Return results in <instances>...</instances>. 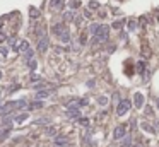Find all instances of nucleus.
Returning a JSON list of instances; mask_svg holds the SVG:
<instances>
[{
	"label": "nucleus",
	"mask_w": 159,
	"mask_h": 147,
	"mask_svg": "<svg viewBox=\"0 0 159 147\" xmlns=\"http://www.w3.org/2000/svg\"><path fill=\"white\" fill-rule=\"evenodd\" d=\"M108 38H110V26L99 24L98 31L94 33V43H106Z\"/></svg>",
	"instance_id": "1"
},
{
	"label": "nucleus",
	"mask_w": 159,
	"mask_h": 147,
	"mask_svg": "<svg viewBox=\"0 0 159 147\" xmlns=\"http://www.w3.org/2000/svg\"><path fill=\"white\" fill-rule=\"evenodd\" d=\"M98 103H99L101 106H106V104H108V98H106V96H101L99 99H98Z\"/></svg>",
	"instance_id": "18"
},
{
	"label": "nucleus",
	"mask_w": 159,
	"mask_h": 147,
	"mask_svg": "<svg viewBox=\"0 0 159 147\" xmlns=\"http://www.w3.org/2000/svg\"><path fill=\"white\" fill-rule=\"evenodd\" d=\"M58 40L62 41V43H69V41H70V31H69V27H67V29L63 31L62 34H60Z\"/></svg>",
	"instance_id": "8"
},
{
	"label": "nucleus",
	"mask_w": 159,
	"mask_h": 147,
	"mask_svg": "<svg viewBox=\"0 0 159 147\" xmlns=\"http://www.w3.org/2000/svg\"><path fill=\"white\" fill-rule=\"evenodd\" d=\"M77 120H79V123H81L82 127H87V125H89V120H87V118H77Z\"/></svg>",
	"instance_id": "20"
},
{
	"label": "nucleus",
	"mask_w": 159,
	"mask_h": 147,
	"mask_svg": "<svg viewBox=\"0 0 159 147\" xmlns=\"http://www.w3.org/2000/svg\"><path fill=\"white\" fill-rule=\"evenodd\" d=\"M29 17L31 19H38L40 17V10L36 7H29Z\"/></svg>",
	"instance_id": "10"
},
{
	"label": "nucleus",
	"mask_w": 159,
	"mask_h": 147,
	"mask_svg": "<svg viewBox=\"0 0 159 147\" xmlns=\"http://www.w3.org/2000/svg\"><path fill=\"white\" fill-rule=\"evenodd\" d=\"M67 29V26L63 24V22H56V24H53V27H52V31H53V34H55L56 38L60 36V34L63 33V31Z\"/></svg>",
	"instance_id": "6"
},
{
	"label": "nucleus",
	"mask_w": 159,
	"mask_h": 147,
	"mask_svg": "<svg viewBox=\"0 0 159 147\" xmlns=\"http://www.w3.org/2000/svg\"><path fill=\"white\" fill-rule=\"evenodd\" d=\"M27 65H29V69H31V70H34V69H36V62H34L33 58H31L29 62H27Z\"/></svg>",
	"instance_id": "24"
},
{
	"label": "nucleus",
	"mask_w": 159,
	"mask_h": 147,
	"mask_svg": "<svg viewBox=\"0 0 159 147\" xmlns=\"http://www.w3.org/2000/svg\"><path fill=\"white\" fill-rule=\"evenodd\" d=\"M137 72L139 74H145V62H139L137 63Z\"/></svg>",
	"instance_id": "15"
},
{
	"label": "nucleus",
	"mask_w": 159,
	"mask_h": 147,
	"mask_svg": "<svg viewBox=\"0 0 159 147\" xmlns=\"http://www.w3.org/2000/svg\"><path fill=\"white\" fill-rule=\"evenodd\" d=\"M128 29H130V31H135V29H137V21H133V19H132V21H128Z\"/></svg>",
	"instance_id": "17"
},
{
	"label": "nucleus",
	"mask_w": 159,
	"mask_h": 147,
	"mask_svg": "<svg viewBox=\"0 0 159 147\" xmlns=\"http://www.w3.org/2000/svg\"><path fill=\"white\" fill-rule=\"evenodd\" d=\"M27 118H29V115H27V113H21V115H15V116H14V121H15V123H22V121H26Z\"/></svg>",
	"instance_id": "9"
},
{
	"label": "nucleus",
	"mask_w": 159,
	"mask_h": 147,
	"mask_svg": "<svg viewBox=\"0 0 159 147\" xmlns=\"http://www.w3.org/2000/svg\"><path fill=\"white\" fill-rule=\"evenodd\" d=\"M98 27H99V24H91V27H89V31H91V33H96V31H98Z\"/></svg>",
	"instance_id": "22"
},
{
	"label": "nucleus",
	"mask_w": 159,
	"mask_h": 147,
	"mask_svg": "<svg viewBox=\"0 0 159 147\" xmlns=\"http://www.w3.org/2000/svg\"><path fill=\"white\" fill-rule=\"evenodd\" d=\"M52 7L53 9H58V10H60V9L63 7V0H52Z\"/></svg>",
	"instance_id": "13"
},
{
	"label": "nucleus",
	"mask_w": 159,
	"mask_h": 147,
	"mask_svg": "<svg viewBox=\"0 0 159 147\" xmlns=\"http://www.w3.org/2000/svg\"><path fill=\"white\" fill-rule=\"evenodd\" d=\"M132 147H144V145H142V144H133Z\"/></svg>",
	"instance_id": "28"
},
{
	"label": "nucleus",
	"mask_w": 159,
	"mask_h": 147,
	"mask_svg": "<svg viewBox=\"0 0 159 147\" xmlns=\"http://www.w3.org/2000/svg\"><path fill=\"white\" fill-rule=\"evenodd\" d=\"M89 9H91V10H96V9H99V2H96V0H91V2H89Z\"/></svg>",
	"instance_id": "16"
},
{
	"label": "nucleus",
	"mask_w": 159,
	"mask_h": 147,
	"mask_svg": "<svg viewBox=\"0 0 159 147\" xmlns=\"http://www.w3.org/2000/svg\"><path fill=\"white\" fill-rule=\"evenodd\" d=\"M0 79H2V72H0Z\"/></svg>",
	"instance_id": "30"
},
{
	"label": "nucleus",
	"mask_w": 159,
	"mask_h": 147,
	"mask_svg": "<svg viewBox=\"0 0 159 147\" xmlns=\"http://www.w3.org/2000/svg\"><path fill=\"white\" fill-rule=\"evenodd\" d=\"M130 108H132V103H130V99L123 98V99L118 101V106H116V115H118V116H125V115L130 111Z\"/></svg>",
	"instance_id": "2"
},
{
	"label": "nucleus",
	"mask_w": 159,
	"mask_h": 147,
	"mask_svg": "<svg viewBox=\"0 0 159 147\" xmlns=\"http://www.w3.org/2000/svg\"><path fill=\"white\" fill-rule=\"evenodd\" d=\"M63 19H65V21H72V19H74V12H65V15H63Z\"/></svg>",
	"instance_id": "19"
},
{
	"label": "nucleus",
	"mask_w": 159,
	"mask_h": 147,
	"mask_svg": "<svg viewBox=\"0 0 159 147\" xmlns=\"http://www.w3.org/2000/svg\"><path fill=\"white\" fill-rule=\"evenodd\" d=\"M127 135V127L125 125H116L113 128V139L115 140H122Z\"/></svg>",
	"instance_id": "3"
},
{
	"label": "nucleus",
	"mask_w": 159,
	"mask_h": 147,
	"mask_svg": "<svg viewBox=\"0 0 159 147\" xmlns=\"http://www.w3.org/2000/svg\"><path fill=\"white\" fill-rule=\"evenodd\" d=\"M48 96H50V91H38V92H36V98H38V99H46Z\"/></svg>",
	"instance_id": "12"
},
{
	"label": "nucleus",
	"mask_w": 159,
	"mask_h": 147,
	"mask_svg": "<svg viewBox=\"0 0 159 147\" xmlns=\"http://www.w3.org/2000/svg\"><path fill=\"white\" fill-rule=\"evenodd\" d=\"M123 22H125V21H116V22H113V27H115V29H120V27L123 26Z\"/></svg>",
	"instance_id": "21"
},
{
	"label": "nucleus",
	"mask_w": 159,
	"mask_h": 147,
	"mask_svg": "<svg viewBox=\"0 0 159 147\" xmlns=\"http://www.w3.org/2000/svg\"><path fill=\"white\" fill-rule=\"evenodd\" d=\"M67 116L69 118H81V111L77 106H69L67 108Z\"/></svg>",
	"instance_id": "7"
},
{
	"label": "nucleus",
	"mask_w": 159,
	"mask_h": 147,
	"mask_svg": "<svg viewBox=\"0 0 159 147\" xmlns=\"http://www.w3.org/2000/svg\"><path fill=\"white\" fill-rule=\"evenodd\" d=\"M7 53H9V50H7V46H0V55H7Z\"/></svg>",
	"instance_id": "25"
},
{
	"label": "nucleus",
	"mask_w": 159,
	"mask_h": 147,
	"mask_svg": "<svg viewBox=\"0 0 159 147\" xmlns=\"http://www.w3.org/2000/svg\"><path fill=\"white\" fill-rule=\"evenodd\" d=\"M122 147H132V140H130V137H128V135H125V137H123Z\"/></svg>",
	"instance_id": "14"
},
{
	"label": "nucleus",
	"mask_w": 159,
	"mask_h": 147,
	"mask_svg": "<svg viewBox=\"0 0 159 147\" xmlns=\"http://www.w3.org/2000/svg\"><path fill=\"white\" fill-rule=\"evenodd\" d=\"M79 5H81V4H79V0H72V2H70V9H77Z\"/></svg>",
	"instance_id": "23"
},
{
	"label": "nucleus",
	"mask_w": 159,
	"mask_h": 147,
	"mask_svg": "<svg viewBox=\"0 0 159 147\" xmlns=\"http://www.w3.org/2000/svg\"><path fill=\"white\" fill-rule=\"evenodd\" d=\"M48 46H50L48 36H41L40 41H38V52H40V53H44L46 50H48Z\"/></svg>",
	"instance_id": "4"
},
{
	"label": "nucleus",
	"mask_w": 159,
	"mask_h": 147,
	"mask_svg": "<svg viewBox=\"0 0 159 147\" xmlns=\"http://www.w3.org/2000/svg\"><path fill=\"white\" fill-rule=\"evenodd\" d=\"M5 40H7V36H5V34H2V33H0V41H5Z\"/></svg>",
	"instance_id": "27"
},
{
	"label": "nucleus",
	"mask_w": 159,
	"mask_h": 147,
	"mask_svg": "<svg viewBox=\"0 0 159 147\" xmlns=\"http://www.w3.org/2000/svg\"><path fill=\"white\" fill-rule=\"evenodd\" d=\"M144 103H145V96L142 94V92H135V94H133V104H135V108L140 110V108L144 106Z\"/></svg>",
	"instance_id": "5"
},
{
	"label": "nucleus",
	"mask_w": 159,
	"mask_h": 147,
	"mask_svg": "<svg viewBox=\"0 0 159 147\" xmlns=\"http://www.w3.org/2000/svg\"><path fill=\"white\" fill-rule=\"evenodd\" d=\"M86 40H87V38H86V34H82V36H81V44H84Z\"/></svg>",
	"instance_id": "26"
},
{
	"label": "nucleus",
	"mask_w": 159,
	"mask_h": 147,
	"mask_svg": "<svg viewBox=\"0 0 159 147\" xmlns=\"http://www.w3.org/2000/svg\"><path fill=\"white\" fill-rule=\"evenodd\" d=\"M43 106H44L43 101H34V103L29 104V110H40V108H43Z\"/></svg>",
	"instance_id": "11"
},
{
	"label": "nucleus",
	"mask_w": 159,
	"mask_h": 147,
	"mask_svg": "<svg viewBox=\"0 0 159 147\" xmlns=\"http://www.w3.org/2000/svg\"><path fill=\"white\" fill-rule=\"evenodd\" d=\"M156 104H157V110H159V98L156 99Z\"/></svg>",
	"instance_id": "29"
}]
</instances>
